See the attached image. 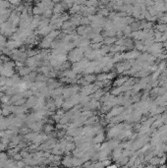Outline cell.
<instances>
[{
    "mask_svg": "<svg viewBox=\"0 0 167 168\" xmlns=\"http://www.w3.org/2000/svg\"><path fill=\"white\" fill-rule=\"evenodd\" d=\"M46 86L50 90H52V89L60 87V82H57L56 80H54V78H49L46 82Z\"/></svg>",
    "mask_w": 167,
    "mask_h": 168,
    "instance_id": "5",
    "label": "cell"
},
{
    "mask_svg": "<svg viewBox=\"0 0 167 168\" xmlns=\"http://www.w3.org/2000/svg\"><path fill=\"white\" fill-rule=\"evenodd\" d=\"M6 146H7V145H5L4 144H2V143L0 142V151H3V150L6 149Z\"/></svg>",
    "mask_w": 167,
    "mask_h": 168,
    "instance_id": "42",
    "label": "cell"
},
{
    "mask_svg": "<svg viewBox=\"0 0 167 168\" xmlns=\"http://www.w3.org/2000/svg\"><path fill=\"white\" fill-rule=\"evenodd\" d=\"M85 2H86V0H75L74 4H76V5H85Z\"/></svg>",
    "mask_w": 167,
    "mask_h": 168,
    "instance_id": "38",
    "label": "cell"
},
{
    "mask_svg": "<svg viewBox=\"0 0 167 168\" xmlns=\"http://www.w3.org/2000/svg\"><path fill=\"white\" fill-rule=\"evenodd\" d=\"M62 92H63V88H61V87H58V88H56V89H52V90H51L50 97L55 98V97H57V96H60V95H62Z\"/></svg>",
    "mask_w": 167,
    "mask_h": 168,
    "instance_id": "11",
    "label": "cell"
},
{
    "mask_svg": "<svg viewBox=\"0 0 167 168\" xmlns=\"http://www.w3.org/2000/svg\"><path fill=\"white\" fill-rule=\"evenodd\" d=\"M96 123H98V117L93 115V116L88 117V119L86 120L85 125H94V124H96Z\"/></svg>",
    "mask_w": 167,
    "mask_h": 168,
    "instance_id": "14",
    "label": "cell"
},
{
    "mask_svg": "<svg viewBox=\"0 0 167 168\" xmlns=\"http://www.w3.org/2000/svg\"><path fill=\"white\" fill-rule=\"evenodd\" d=\"M2 66H3V62H2V61H1V59H0V70H1Z\"/></svg>",
    "mask_w": 167,
    "mask_h": 168,
    "instance_id": "44",
    "label": "cell"
},
{
    "mask_svg": "<svg viewBox=\"0 0 167 168\" xmlns=\"http://www.w3.org/2000/svg\"><path fill=\"white\" fill-rule=\"evenodd\" d=\"M129 79L128 77H121V78H118V79H116L115 81H114V83H113V86L114 87H121V86H123L124 85V83H125L127 80Z\"/></svg>",
    "mask_w": 167,
    "mask_h": 168,
    "instance_id": "15",
    "label": "cell"
},
{
    "mask_svg": "<svg viewBox=\"0 0 167 168\" xmlns=\"http://www.w3.org/2000/svg\"><path fill=\"white\" fill-rule=\"evenodd\" d=\"M102 46V42H95V43H92L91 44V48L93 50H98V49H100Z\"/></svg>",
    "mask_w": 167,
    "mask_h": 168,
    "instance_id": "28",
    "label": "cell"
},
{
    "mask_svg": "<svg viewBox=\"0 0 167 168\" xmlns=\"http://www.w3.org/2000/svg\"><path fill=\"white\" fill-rule=\"evenodd\" d=\"M12 158L14 159V160H16V161H19V160H22L23 159V156H22L21 152H17V153H15L12 156Z\"/></svg>",
    "mask_w": 167,
    "mask_h": 168,
    "instance_id": "34",
    "label": "cell"
},
{
    "mask_svg": "<svg viewBox=\"0 0 167 168\" xmlns=\"http://www.w3.org/2000/svg\"><path fill=\"white\" fill-rule=\"evenodd\" d=\"M52 41H53V40L51 39L50 37H48L46 36V37H44L41 41H40V43H39V46L41 47V48H43V49H47V48H49V47L51 46V43H52Z\"/></svg>",
    "mask_w": 167,
    "mask_h": 168,
    "instance_id": "7",
    "label": "cell"
},
{
    "mask_svg": "<svg viewBox=\"0 0 167 168\" xmlns=\"http://www.w3.org/2000/svg\"><path fill=\"white\" fill-rule=\"evenodd\" d=\"M150 93H151V95H154V94H157L158 93V88H155V89H153L151 92H150Z\"/></svg>",
    "mask_w": 167,
    "mask_h": 168,
    "instance_id": "41",
    "label": "cell"
},
{
    "mask_svg": "<svg viewBox=\"0 0 167 168\" xmlns=\"http://www.w3.org/2000/svg\"><path fill=\"white\" fill-rule=\"evenodd\" d=\"M52 11H53V13H61L62 14L65 11V9H64L62 3H57V4H54V7H53Z\"/></svg>",
    "mask_w": 167,
    "mask_h": 168,
    "instance_id": "17",
    "label": "cell"
},
{
    "mask_svg": "<svg viewBox=\"0 0 167 168\" xmlns=\"http://www.w3.org/2000/svg\"><path fill=\"white\" fill-rule=\"evenodd\" d=\"M29 132H30V128L28 126L27 127H23V128H21V129H19V134H21V135H26V134H28Z\"/></svg>",
    "mask_w": 167,
    "mask_h": 168,
    "instance_id": "30",
    "label": "cell"
},
{
    "mask_svg": "<svg viewBox=\"0 0 167 168\" xmlns=\"http://www.w3.org/2000/svg\"><path fill=\"white\" fill-rule=\"evenodd\" d=\"M126 22L128 25H131L132 23H134L135 22V19L132 18V17H126Z\"/></svg>",
    "mask_w": 167,
    "mask_h": 168,
    "instance_id": "36",
    "label": "cell"
},
{
    "mask_svg": "<svg viewBox=\"0 0 167 168\" xmlns=\"http://www.w3.org/2000/svg\"><path fill=\"white\" fill-rule=\"evenodd\" d=\"M19 75L21 77H24V76H27L29 75L31 72H32V69L30 67H25V66H22L20 69H19Z\"/></svg>",
    "mask_w": 167,
    "mask_h": 168,
    "instance_id": "12",
    "label": "cell"
},
{
    "mask_svg": "<svg viewBox=\"0 0 167 168\" xmlns=\"http://www.w3.org/2000/svg\"><path fill=\"white\" fill-rule=\"evenodd\" d=\"M83 165L85 166V167H88V166H92V162H91V161H88V162L84 163Z\"/></svg>",
    "mask_w": 167,
    "mask_h": 168,
    "instance_id": "43",
    "label": "cell"
},
{
    "mask_svg": "<svg viewBox=\"0 0 167 168\" xmlns=\"http://www.w3.org/2000/svg\"><path fill=\"white\" fill-rule=\"evenodd\" d=\"M124 110H125V107H123V106H115V107H112V109H110V110L108 111V113H107L106 119H110L112 117L117 116V115L121 114Z\"/></svg>",
    "mask_w": 167,
    "mask_h": 168,
    "instance_id": "3",
    "label": "cell"
},
{
    "mask_svg": "<svg viewBox=\"0 0 167 168\" xmlns=\"http://www.w3.org/2000/svg\"><path fill=\"white\" fill-rule=\"evenodd\" d=\"M10 98H11V96L7 95V94H4L3 96L0 97V101H1V103H8L10 101Z\"/></svg>",
    "mask_w": 167,
    "mask_h": 168,
    "instance_id": "31",
    "label": "cell"
},
{
    "mask_svg": "<svg viewBox=\"0 0 167 168\" xmlns=\"http://www.w3.org/2000/svg\"><path fill=\"white\" fill-rule=\"evenodd\" d=\"M163 125V118H159V119H157L156 121L154 120V122H153L152 124H151V127L152 128H157V127H160Z\"/></svg>",
    "mask_w": 167,
    "mask_h": 168,
    "instance_id": "23",
    "label": "cell"
},
{
    "mask_svg": "<svg viewBox=\"0 0 167 168\" xmlns=\"http://www.w3.org/2000/svg\"><path fill=\"white\" fill-rule=\"evenodd\" d=\"M122 149H123L122 145H119L117 148H115V149H113V153H112V155H113V158L115 159L116 161L122 156Z\"/></svg>",
    "mask_w": 167,
    "mask_h": 168,
    "instance_id": "9",
    "label": "cell"
},
{
    "mask_svg": "<svg viewBox=\"0 0 167 168\" xmlns=\"http://www.w3.org/2000/svg\"><path fill=\"white\" fill-rule=\"evenodd\" d=\"M84 79L86 80L88 84H92V83L96 81V76L94 74H93V73L92 74H86L84 76Z\"/></svg>",
    "mask_w": 167,
    "mask_h": 168,
    "instance_id": "16",
    "label": "cell"
},
{
    "mask_svg": "<svg viewBox=\"0 0 167 168\" xmlns=\"http://www.w3.org/2000/svg\"><path fill=\"white\" fill-rule=\"evenodd\" d=\"M156 30L161 32V33H164L165 31H167V24H161V25H158L156 26Z\"/></svg>",
    "mask_w": 167,
    "mask_h": 168,
    "instance_id": "27",
    "label": "cell"
},
{
    "mask_svg": "<svg viewBox=\"0 0 167 168\" xmlns=\"http://www.w3.org/2000/svg\"><path fill=\"white\" fill-rule=\"evenodd\" d=\"M96 80H98V81H100V82H102V81H106V80H108V74H107L106 72L99 73V74L96 76Z\"/></svg>",
    "mask_w": 167,
    "mask_h": 168,
    "instance_id": "21",
    "label": "cell"
},
{
    "mask_svg": "<svg viewBox=\"0 0 167 168\" xmlns=\"http://www.w3.org/2000/svg\"><path fill=\"white\" fill-rule=\"evenodd\" d=\"M26 101H27V98L23 97V98H21V99H19V100H17V101H15L14 104L15 105H23V104L26 103Z\"/></svg>",
    "mask_w": 167,
    "mask_h": 168,
    "instance_id": "35",
    "label": "cell"
},
{
    "mask_svg": "<svg viewBox=\"0 0 167 168\" xmlns=\"http://www.w3.org/2000/svg\"><path fill=\"white\" fill-rule=\"evenodd\" d=\"M86 27L85 25H80L78 28L76 29V33L78 36H84L85 34V30H86Z\"/></svg>",
    "mask_w": 167,
    "mask_h": 168,
    "instance_id": "22",
    "label": "cell"
},
{
    "mask_svg": "<svg viewBox=\"0 0 167 168\" xmlns=\"http://www.w3.org/2000/svg\"><path fill=\"white\" fill-rule=\"evenodd\" d=\"M88 63H89V61H88V58H83V59L81 61H79V62L74 63L73 66H72V69H73L77 74L84 73V71L86 70V68L88 67Z\"/></svg>",
    "mask_w": 167,
    "mask_h": 168,
    "instance_id": "2",
    "label": "cell"
},
{
    "mask_svg": "<svg viewBox=\"0 0 167 168\" xmlns=\"http://www.w3.org/2000/svg\"><path fill=\"white\" fill-rule=\"evenodd\" d=\"M26 165V163H25V161H21V160H19V161H17V166L18 167H24Z\"/></svg>",
    "mask_w": 167,
    "mask_h": 168,
    "instance_id": "39",
    "label": "cell"
},
{
    "mask_svg": "<svg viewBox=\"0 0 167 168\" xmlns=\"http://www.w3.org/2000/svg\"><path fill=\"white\" fill-rule=\"evenodd\" d=\"M122 93V89H121V87H115L113 89H111V94L113 95H118V94H120Z\"/></svg>",
    "mask_w": 167,
    "mask_h": 168,
    "instance_id": "29",
    "label": "cell"
},
{
    "mask_svg": "<svg viewBox=\"0 0 167 168\" xmlns=\"http://www.w3.org/2000/svg\"><path fill=\"white\" fill-rule=\"evenodd\" d=\"M38 134H39V132H34V131L29 132L28 134L24 135V140L26 141V142H32V143H33L34 140L37 139V137L38 136Z\"/></svg>",
    "mask_w": 167,
    "mask_h": 168,
    "instance_id": "4",
    "label": "cell"
},
{
    "mask_svg": "<svg viewBox=\"0 0 167 168\" xmlns=\"http://www.w3.org/2000/svg\"><path fill=\"white\" fill-rule=\"evenodd\" d=\"M26 53H27L28 57H33V56L38 54V53H39V51H38V50H37V49H28V50L26 51Z\"/></svg>",
    "mask_w": 167,
    "mask_h": 168,
    "instance_id": "24",
    "label": "cell"
},
{
    "mask_svg": "<svg viewBox=\"0 0 167 168\" xmlns=\"http://www.w3.org/2000/svg\"><path fill=\"white\" fill-rule=\"evenodd\" d=\"M54 130V126L53 124H50V123H46V124H43V127H42V131L46 134H49L52 131Z\"/></svg>",
    "mask_w": 167,
    "mask_h": 168,
    "instance_id": "19",
    "label": "cell"
},
{
    "mask_svg": "<svg viewBox=\"0 0 167 168\" xmlns=\"http://www.w3.org/2000/svg\"><path fill=\"white\" fill-rule=\"evenodd\" d=\"M103 39H104V37L98 33L96 37L92 39V43H95V42H102V41H103Z\"/></svg>",
    "mask_w": 167,
    "mask_h": 168,
    "instance_id": "25",
    "label": "cell"
},
{
    "mask_svg": "<svg viewBox=\"0 0 167 168\" xmlns=\"http://www.w3.org/2000/svg\"><path fill=\"white\" fill-rule=\"evenodd\" d=\"M105 140V136H104V133L103 132H99V133H98L96 135H95V137H93V145H96V144H101L103 141Z\"/></svg>",
    "mask_w": 167,
    "mask_h": 168,
    "instance_id": "6",
    "label": "cell"
},
{
    "mask_svg": "<svg viewBox=\"0 0 167 168\" xmlns=\"http://www.w3.org/2000/svg\"><path fill=\"white\" fill-rule=\"evenodd\" d=\"M37 75V72H34V71H32L30 74L28 75V78L30 82H34L36 81V77Z\"/></svg>",
    "mask_w": 167,
    "mask_h": 168,
    "instance_id": "26",
    "label": "cell"
},
{
    "mask_svg": "<svg viewBox=\"0 0 167 168\" xmlns=\"http://www.w3.org/2000/svg\"><path fill=\"white\" fill-rule=\"evenodd\" d=\"M37 95H34L33 94L32 96H30V97L27 98V101H26V105H27V107L28 108H33L34 105H36V103L37 101Z\"/></svg>",
    "mask_w": 167,
    "mask_h": 168,
    "instance_id": "8",
    "label": "cell"
},
{
    "mask_svg": "<svg viewBox=\"0 0 167 168\" xmlns=\"http://www.w3.org/2000/svg\"><path fill=\"white\" fill-rule=\"evenodd\" d=\"M85 57L84 51L80 47H75L72 50H70L67 54V60H69L71 63H76L79 62Z\"/></svg>",
    "mask_w": 167,
    "mask_h": 168,
    "instance_id": "1",
    "label": "cell"
},
{
    "mask_svg": "<svg viewBox=\"0 0 167 168\" xmlns=\"http://www.w3.org/2000/svg\"><path fill=\"white\" fill-rule=\"evenodd\" d=\"M1 104H2V103H1V101H0V105H1Z\"/></svg>",
    "mask_w": 167,
    "mask_h": 168,
    "instance_id": "45",
    "label": "cell"
},
{
    "mask_svg": "<svg viewBox=\"0 0 167 168\" xmlns=\"http://www.w3.org/2000/svg\"><path fill=\"white\" fill-rule=\"evenodd\" d=\"M81 25H85V26L91 25V21H89L88 17H82V19H81Z\"/></svg>",
    "mask_w": 167,
    "mask_h": 168,
    "instance_id": "32",
    "label": "cell"
},
{
    "mask_svg": "<svg viewBox=\"0 0 167 168\" xmlns=\"http://www.w3.org/2000/svg\"><path fill=\"white\" fill-rule=\"evenodd\" d=\"M116 77V74L115 73H108V80H112L113 78Z\"/></svg>",
    "mask_w": 167,
    "mask_h": 168,
    "instance_id": "40",
    "label": "cell"
},
{
    "mask_svg": "<svg viewBox=\"0 0 167 168\" xmlns=\"http://www.w3.org/2000/svg\"><path fill=\"white\" fill-rule=\"evenodd\" d=\"M117 40V38L115 37H104L103 39V44L105 45H111L112 43H115Z\"/></svg>",
    "mask_w": 167,
    "mask_h": 168,
    "instance_id": "18",
    "label": "cell"
},
{
    "mask_svg": "<svg viewBox=\"0 0 167 168\" xmlns=\"http://www.w3.org/2000/svg\"><path fill=\"white\" fill-rule=\"evenodd\" d=\"M53 99H54V102H55V105H56V107H57V109L62 107V104H63V102H64V98H63L62 95L57 96V97L53 98Z\"/></svg>",
    "mask_w": 167,
    "mask_h": 168,
    "instance_id": "20",
    "label": "cell"
},
{
    "mask_svg": "<svg viewBox=\"0 0 167 168\" xmlns=\"http://www.w3.org/2000/svg\"><path fill=\"white\" fill-rule=\"evenodd\" d=\"M61 163H62V165H64V166H69V167H72V166H73V162H72V156H70V155H67V156H65L64 158L62 159Z\"/></svg>",
    "mask_w": 167,
    "mask_h": 168,
    "instance_id": "13",
    "label": "cell"
},
{
    "mask_svg": "<svg viewBox=\"0 0 167 168\" xmlns=\"http://www.w3.org/2000/svg\"><path fill=\"white\" fill-rule=\"evenodd\" d=\"M165 68H166V63L165 62H162L160 65H159V68H158V70L160 71H163V70H165Z\"/></svg>",
    "mask_w": 167,
    "mask_h": 168,
    "instance_id": "37",
    "label": "cell"
},
{
    "mask_svg": "<svg viewBox=\"0 0 167 168\" xmlns=\"http://www.w3.org/2000/svg\"><path fill=\"white\" fill-rule=\"evenodd\" d=\"M51 31H52V27H51V25L49 24L48 26L44 27V28H42L41 30H38V31H37V33H39V34H41V36H45V37H46L47 34L50 33Z\"/></svg>",
    "mask_w": 167,
    "mask_h": 168,
    "instance_id": "10",
    "label": "cell"
},
{
    "mask_svg": "<svg viewBox=\"0 0 167 168\" xmlns=\"http://www.w3.org/2000/svg\"><path fill=\"white\" fill-rule=\"evenodd\" d=\"M33 94V90L31 89H26L25 92H23V95H24V97H26V98H28V97H30V96H32Z\"/></svg>",
    "mask_w": 167,
    "mask_h": 168,
    "instance_id": "33",
    "label": "cell"
}]
</instances>
